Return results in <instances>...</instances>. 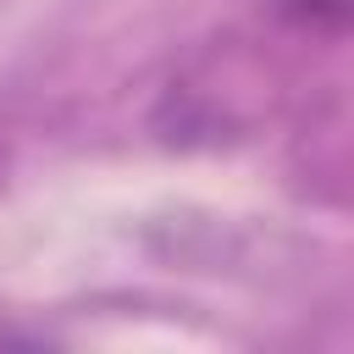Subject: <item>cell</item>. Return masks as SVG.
Instances as JSON below:
<instances>
[{
  "label": "cell",
  "mask_w": 354,
  "mask_h": 354,
  "mask_svg": "<svg viewBox=\"0 0 354 354\" xmlns=\"http://www.w3.org/2000/svg\"><path fill=\"white\" fill-rule=\"evenodd\" d=\"M277 17L299 33H348L354 0H277Z\"/></svg>",
  "instance_id": "cell-1"
}]
</instances>
